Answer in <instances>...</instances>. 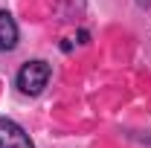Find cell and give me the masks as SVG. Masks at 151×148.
Masks as SVG:
<instances>
[{
	"label": "cell",
	"instance_id": "3",
	"mask_svg": "<svg viewBox=\"0 0 151 148\" xmlns=\"http://www.w3.org/2000/svg\"><path fill=\"white\" fill-rule=\"evenodd\" d=\"M18 47V23L9 12L0 9V52H9Z\"/></svg>",
	"mask_w": 151,
	"mask_h": 148
},
{
	"label": "cell",
	"instance_id": "1",
	"mask_svg": "<svg viewBox=\"0 0 151 148\" xmlns=\"http://www.w3.org/2000/svg\"><path fill=\"white\" fill-rule=\"evenodd\" d=\"M50 75H52V70H50L47 61H41V58L26 61L20 67V73H18V90L23 96H38V93H44V87L50 84Z\"/></svg>",
	"mask_w": 151,
	"mask_h": 148
},
{
	"label": "cell",
	"instance_id": "2",
	"mask_svg": "<svg viewBox=\"0 0 151 148\" xmlns=\"http://www.w3.org/2000/svg\"><path fill=\"white\" fill-rule=\"evenodd\" d=\"M0 148H35L29 134L20 128L18 122L0 116Z\"/></svg>",
	"mask_w": 151,
	"mask_h": 148
},
{
	"label": "cell",
	"instance_id": "4",
	"mask_svg": "<svg viewBox=\"0 0 151 148\" xmlns=\"http://www.w3.org/2000/svg\"><path fill=\"white\" fill-rule=\"evenodd\" d=\"M137 6H142V9H145V6H148V0H137Z\"/></svg>",
	"mask_w": 151,
	"mask_h": 148
}]
</instances>
